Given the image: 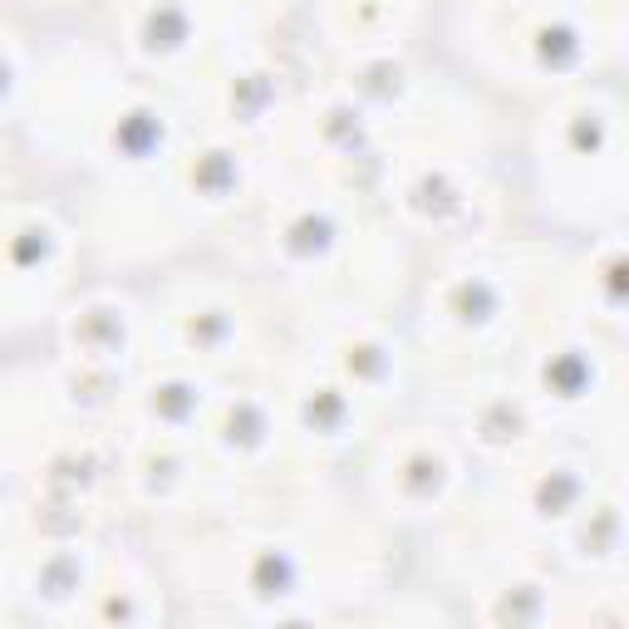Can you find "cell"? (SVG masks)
<instances>
[{
    "label": "cell",
    "instance_id": "cell-1",
    "mask_svg": "<svg viewBox=\"0 0 629 629\" xmlns=\"http://www.w3.org/2000/svg\"><path fill=\"white\" fill-rule=\"evenodd\" d=\"M546 384H556L561 399H575L585 389V359H575V349H566L556 364H546Z\"/></svg>",
    "mask_w": 629,
    "mask_h": 629
}]
</instances>
